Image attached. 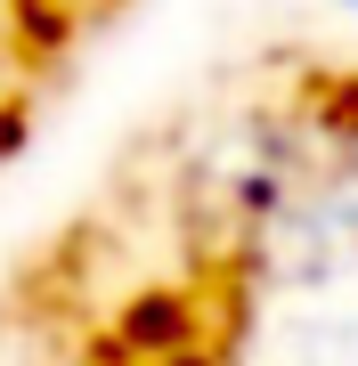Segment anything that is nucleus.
Here are the masks:
<instances>
[{"label": "nucleus", "mask_w": 358, "mask_h": 366, "mask_svg": "<svg viewBox=\"0 0 358 366\" xmlns=\"http://www.w3.org/2000/svg\"><path fill=\"white\" fill-rule=\"evenodd\" d=\"M252 366H358V310H269Z\"/></svg>", "instance_id": "nucleus-1"}, {"label": "nucleus", "mask_w": 358, "mask_h": 366, "mask_svg": "<svg viewBox=\"0 0 358 366\" xmlns=\"http://www.w3.org/2000/svg\"><path fill=\"white\" fill-rule=\"evenodd\" d=\"M342 9H358V0H342Z\"/></svg>", "instance_id": "nucleus-2"}]
</instances>
